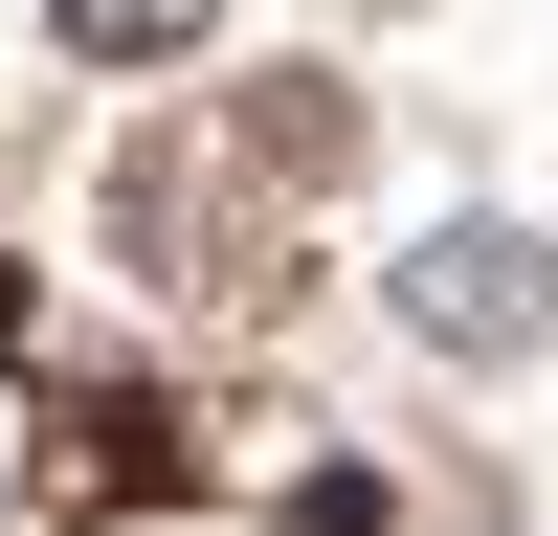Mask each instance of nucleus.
Listing matches in <instances>:
<instances>
[{"instance_id": "nucleus-1", "label": "nucleus", "mask_w": 558, "mask_h": 536, "mask_svg": "<svg viewBox=\"0 0 558 536\" xmlns=\"http://www.w3.org/2000/svg\"><path fill=\"white\" fill-rule=\"evenodd\" d=\"M425 313H447V336H536V246H514V223H447V246H425Z\"/></svg>"}, {"instance_id": "nucleus-2", "label": "nucleus", "mask_w": 558, "mask_h": 536, "mask_svg": "<svg viewBox=\"0 0 558 536\" xmlns=\"http://www.w3.org/2000/svg\"><path fill=\"white\" fill-rule=\"evenodd\" d=\"M45 23H89V45H179L202 0H45Z\"/></svg>"}]
</instances>
